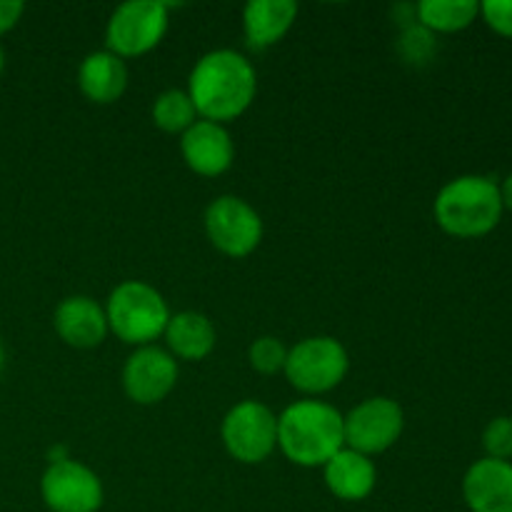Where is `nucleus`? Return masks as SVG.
Instances as JSON below:
<instances>
[{
    "label": "nucleus",
    "instance_id": "nucleus-13",
    "mask_svg": "<svg viewBox=\"0 0 512 512\" xmlns=\"http://www.w3.org/2000/svg\"><path fill=\"white\" fill-rule=\"evenodd\" d=\"M463 498L473 512H512V463L483 458L470 465Z\"/></svg>",
    "mask_w": 512,
    "mask_h": 512
},
{
    "label": "nucleus",
    "instance_id": "nucleus-17",
    "mask_svg": "<svg viewBox=\"0 0 512 512\" xmlns=\"http://www.w3.org/2000/svg\"><path fill=\"white\" fill-rule=\"evenodd\" d=\"M78 88L88 100L98 105H108L120 100L128 88V68L123 58L110 50L90 53L78 68Z\"/></svg>",
    "mask_w": 512,
    "mask_h": 512
},
{
    "label": "nucleus",
    "instance_id": "nucleus-18",
    "mask_svg": "<svg viewBox=\"0 0 512 512\" xmlns=\"http://www.w3.org/2000/svg\"><path fill=\"white\" fill-rule=\"evenodd\" d=\"M165 340L168 350L180 360L198 363L205 360L215 348V328L203 313L195 310H183L178 315H170L168 328H165Z\"/></svg>",
    "mask_w": 512,
    "mask_h": 512
},
{
    "label": "nucleus",
    "instance_id": "nucleus-3",
    "mask_svg": "<svg viewBox=\"0 0 512 512\" xmlns=\"http://www.w3.org/2000/svg\"><path fill=\"white\" fill-rule=\"evenodd\" d=\"M500 185L485 175H460L443 185L435 198V220L453 238H483L503 218Z\"/></svg>",
    "mask_w": 512,
    "mask_h": 512
},
{
    "label": "nucleus",
    "instance_id": "nucleus-23",
    "mask_svg": "<svg viewBox=\"0 0 512 512\" xmlns=\"http://www.w3.org/2000/svg\"><path fill=\"white\" fill-rule=\"evenodd\" d=\"M400 48H403L405 60L423 63V60H430V55L435 53V35L425 30L420 23L410 25L403 33V38H400Z\"/></svg>",
    "mask_w": 512,
    "mask_h": 512
},
{
    "label": "nucleus",
    "instance_id": "nucleus-6",
    "mask_svg": "<svg viewBox=\"0 0 512 512\" xmlns=\"http://www.w3.org/2000/svg\"><path fill=\"white\" fill-rule=\"evenodd\" d=\"M168 3L158 0H130L110 15L105 43L118 58H138L150 53L168 33Z\"/></svg>",
    "mask_w": 512,
    "mask_h": 512
},
{
    "label": "nucleus",
    "instance_id": "nucleus-22",
    "mask_svg": "<svg viewBox=\"0 0 512 512\" xmlns=\"http://www.w3.org/2000/svg\"><path fill=\"white\" fill-rule=\"evenodd\" d=\"M483 448L488 453V458L493 460H505L510 463L512 458V418L508 415H500L493 418L483 430Z\"/></svg>",
    "mask_w": 512,
    "mask_h": 512
},
{
    "label": "nucleus",
    "instance_id": "nucleus-8",
    "mask_svg": "<svg viewBox=\"0 0 512 512\" xmlns=\"http://www.w3.org/2000/svg\"><path fill=\"white\" fill-rule=\"evenodd\" d=\"M205 233L223 255L248 258L263 240V220L243 198L223 195L205 210Z\"/></svg>",
    "mask_w": 512,
    "mask_h": 512
},
{
    "label": "nucleus",
    "instance_id": "nucleus-20",
    "mask_svg": "<svg viewBox=\"0 0 512 512\" xmlns=\"http://www.w3.org/2000/svg\"><path fill=\"white\" fill-rule=\"evenodd\" d=\"M195 105L185 90H165L153 103V123L165 133H185L195 123Z\"/></svg>",
    "mask_w": 512,
    "mask_h": 512
},
{
    "label": "nucleus",
    "instance_id": "nucleus-11",
    "mask_svg": "<svg viewBox=\"0 0 512 512\" xmlns=\"http://www.w3.org/2000/svg\"><path fill=\"white\" fill-rule=\"evenodd\" d=\"M178 383V363L173 355L155 345H143L123 368V388L133 403L155 405L168 398Z\"/></svg>",
    "mask_w": 512,
    "mask_h": 512
},
{
    "label": "nucleus",
    "instance_id": "nucleus-25",
    "mask_svg": "<svg viewBox=\"0 0 512 512\" xmlns=\"http://www.w3.org/2000/svg\"><path fill=\"white\" fill-rule=\"evenodd\" d=\"M25 5L20 0H0V35L13 30L18 20L23 18Z\"/></svg>",
    "mask_w": 512,
    "mask_h": 512
},
{
    "label": "nucleus",
    "instance_id": "nucleus-12",
    "mask_svg": "<svg viewBox=\"0 0 512 512\" xmlns=\"http://www.w3.org/2000/svg\"><path fill=\"white\" fill-rule=\"evenodd\" d=\"M180 153H183L185 165L205 178L223 175L235 158L230 133L220 123H210V120H195L185 130L180 140Z\"/></svg>",
    "mask_w": 512,
    "mask_h": 512
},
{
    "label": "nucleus",
    "instance_id": "nucleus-16",
    "mask_svg": "<svg viewBox=\"0 0 512 512\" xmlns=\"http://www.w3.org/2000/svg\"><path fill=\"white\" fill-rule=\"evenodd\" d=\"M323 470L328 490L345 503H360L368 498L378 480L373 460L350 448H343L338 455H333Z\"/></svg>",
    "mask_w": 512,
    "mask_h": 512
},
{
    "label": "nucleus",
    "instance_id": "nucleus-21",
    "mask_svg": "<svg viewBox=\"0 0 512 512\" xmlns=\"http://www.w3.org/2000/svg\"><path fill=\"white\" fill-rule=\"evenodd\" d=\"M248 358H250V365H253V370H258V373L263 375H275L280 373V370H285L288 348H285L278 338L265 335V338H258L253 345H250Z\"/></svg>",
    "mask_w": 512,
    "mask_h": 512
},
{
    "label": "nucleus",
    "instance_id": "nucleus-26",
    "mask_svg": "<svg viewBox=\"0 0 512 512\" xmlns=\"http://www.w3.org/2000/svg\"><path fill=\"white\" fill-rule=\"evenodd\" d=\"M500 198H503V208H508L512 213V173L505 178V183L500 185Z\"/></svg>",
    "mask_w": 512,
    "mask_h": 512
},
{
    "label": "nucleus",
    "instance_id": "nucleus-1",
    "mask_svg": "<svg viewBox=\"0 0 512 512\" xmlns=\"http://www.w3.org/2000/svg\"><path fill=\"white\" fill-rule=\"evenodd\" d=\"M258 90V78L250 60L235 50H213L195 63L190 73L188 95L195 113L210 123L235 120L250 108Z\"/></svg>",
    "mask_w": 512,
    "mask_h": 512
},
{
    "label": "nucleus",
    "instance_id": "nucleus-5",
    "mask_svg": "<svg viewBox=\"0 0 512 512\" xmlns=\"http://www.w3.org/2000/svg\"><path fill=\"white\" fill-rule=\"evenodd\" d=\"M348 368L350 358L345 345L328 335H315L300 340L295 348L288 350L283 373L300 393L320 395L338 388L348 375Z\"/></svg>",
    "mask_w": 512,
    "mask_h": 512
},
{
    "label": "nucleus",
    "instance_id": "nucleus-28",
    "mask_svg": "<svg viewBox=\"0 0 512 512\" xmlns=\"http://www.w3.org/2000/svg\"><path fill=\"white\" fill-rule=\"evenodd\" d=\"M3 70H5V50L3 45H0V75H3Z\"/></svg>",
    "mask_w": 512,
    "mask_h": 512
},
{
    "label": "nucleus",
    "instance_id": "nucleus-19",
    "mask_svg": "<svg viewBox=\"0 0 512 512\" xmlns=\"http://www.w3.org/2000/svg\"><path fill=\"white\" fill-rule=\"evenodd\" d=\"M418 23L430 33H458L473 25L480 15V3L475 0H423L415 8Z\"/></svg>",
    "mask_w": 512,
    "mask_h": 512
},
{
    "label": "nucleus",
    "instance_id": "nucleus-14",
    "mask_svg": "<svg viewBox=\"0 0 512 512\" xmlns=\"http://www.w3.org/2000/svg\"><path fill=\"white\" fill-rule=\"evenodd\" d=\"M53 325L55 333L60 335V340H63L65 345L80 350L98 348L110 330L105 310L100 308L93 298H85V295L65 298L63 303L55 308Z\"/></svg>",
    "mask_w": 512,
    "mask_h": 512
},
{
    "label": "nucleus",
    "instance_id": "nucleus-10",
    "mask_svg": "<svg viewBox=\"0 0 512 512\" xmlns=\"http://www.w3.org/2000/svg\"><path fill=\"white\" fill-rule=\"evenodd\" d=\"M40 495L50 512H98L105 498L98 475L70 458L48 465L40 478Z\"/></svg>",
    "mask_w": 512,
    "mask_h": 512
},
{
    "label": "nucleus",
    "instance_id": "nucleus-4",
    "mask_svg": "<svg viewBox=\"0 0 512 512\" xmlns=\"http://www.w3.org/2000/svg\"><path fill=\"white\" fill-rule=\"evenodd\" d=\"M108 328L128 345H150L165 333L170 320L168 303L163 295L148 283L125 280L110 293L105 308Z\"/></svg>",
    "mask_w": 512,
    "mask_h": 512
},
{
    "label": "nucleus",
    "instance_id": "nucleus-24",
    "mask_svg": "<svg viewBox=\"0 0 512 512\" xmlns=\"http://www.w3.org/2000/svg\"><path fill=\"white\" fill-rule=\"evenodd\" d=\"M485 23L503 38H512V0H485L480 5Z\"/></svg>",
    "mask_w": 512,
    "mask_h": 512
},
{
    "label": "nucleus",
    "instance_id": "nucleus-27",
    "mask_svg": "<svg viewBox=\"0 0 512 512\" xmlns=\"http://www.w3.org/2000/svg\"><path fill=\"white\" fill-rule=\"evenodd\" d=\"M3 370H5V348L3 343H0V375H3Z\"/></svg>",
    "mask_w": 512,
    "mask_h": 512
},
{
    "label": "nucleus",
    "instance_id": "nucleus-7",
    "mask_svg": "<svg viewBox=\"0 0 512 512\" xmlns=\"http://www.w3.org/2000/svg\"><path fill=\"white\" fill-rule=\"evenodd\" d=\"M225 450L245 465H258L278 445V418L268 405L258 400H243L225 415L223 428Z\"/></svg>",
    "mask_w": 512,
    "mask_h": 512
},
{
    "label": "nucleus",
    "instance_id": "nucleus-9",
    "mask_svg": "<svg viewBox=\"0 0 512 512\" xmlns=\"http://www.w3.org/2000/svg\"><path fill=\"white\" fill-rule=\"evenodd\" d=\"M405 415L395 400L368 398L343 418L345 448L360 455H378L393 448L403 435Z\"/></svg>",
    "mask_w": 512,
    "mask_h": 512
},
{
    "label": "nucleus",
    "instance_id": "nucleus-15",
    "mask_svg": "<svg viewBox=\"0 0 512 512\" xmlns=\"http://www.w3.org/2000/svg\"><path fill=\"white\" fill-rule=\"evenodd\" d=\"M298 18L293 0H250L243 10L245 40L253 50H265L280 43Z\"/></svg>",
    "mask_w": 512,
    "mask_h": 512
},
{
    "label": "nucleus",
    "instance_id": "nucleus-2",
    "mask_svg": "<svg viewBox=\"0 0 512 512\" xmlns=\"http://www.w3.org/2000/svg\"><path fill=\"white\" fill-rule=\"evenodd\" d=\"M278 445L300 468H325L345 448L343 415L320 400H300L278 418Z\"/></svg>",
    "mask_w": 512,
    "mask_h": 512
}]
</instances>
